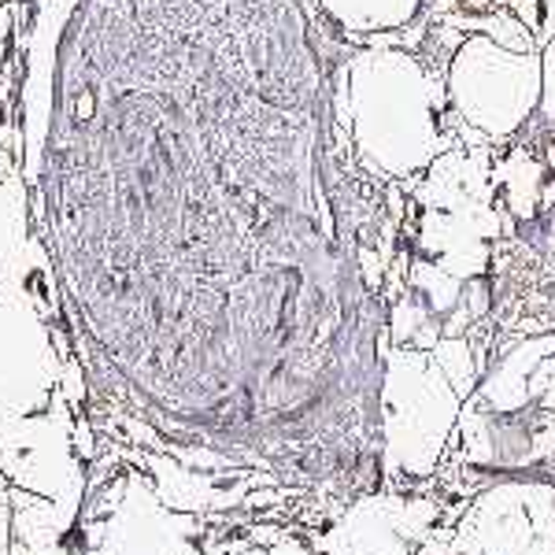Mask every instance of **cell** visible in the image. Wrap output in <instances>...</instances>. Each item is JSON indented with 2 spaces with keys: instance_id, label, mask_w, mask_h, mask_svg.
I'll return each mask as SVG.
<instances>
[{
  "instance_id": "obj_1",
  "label": "cell",
  "mask_w": 555,
  "mask_h": 555,
  "mask_svg": "<svg viewBox=\"0 0 555 555\" xmlns=\"http://www.w3.org/2000/svg\"><path fill=\"white\" fill-rule=\"evenodd\" d=\"M363 164L378 175H415L449 149L437 119L449 115L434 75L408 49H366L345 67Z\"/></svg>"
},
{
  "instance_id": "obj_2",
  "label": "cell",
  "mask_w": 555,
  "mask_h": 555,
  "mask_svg": "<svg viewBox=\"0 0 555 555\" xmlns=\"http://www.w3.org/2000/svg\"><path fill=\"white\" fill-rule=\"evenodd\" d=\"M452 112L489 141H507L541 107V52L500 49L470 34L449 64Z\"/></svg>"
},
{
  "instance_id": "obj_3",
  "label": "cell",
  "mask_w": 555,
  "mask_h": 555,
  "mask_svg": "<svg viewBox=\"0 0 555 555\" xmlns=\"http://www.w3.org/2000/svg\"><path fill=\"white\" fill-rule=\"evenodd\" d=\"M400 496H371L345 515L334 533L315 537V548L330 555H415L397 530Z\"/></svg>"
},
{
  "instance_id": "obj_4",
  "label": "cell",
  "mask_w": 555,
  "mask_h": 555,
  "mask_svg": "<svg viewBox=\"0 0 555 555\" xmlns=\"http://www.w3.org/2000/svg\"><path fill=\"white\" fill-rule=\"evenodd\" d=\"M434 363L441 366V374L449 378V385L460 397H467L474 389V382H478V363H474V345L467 337H441L437 341L434 352Z\"/></svg>"
},
{
  "instance_id": "obj_5",
  "label": "cell",
  "mask_w": 555,
  "mask_h": 555,
  "mask_svg": "<svg viewBox=\"0 0 555 555\" xmlns=\"http://www.w3.org/2000/svg\"><path fill=\"white\" fill-rule=\"evenodd\" d=\"M478 34H486L500 44V49H512V52H541L537 44V34L526 26L518 15H507V12H492L486 23L478 26Z\"/></svg>"
},
{
  "instance_id": "obj_6",
  "label": "cell",
  "mask_w": 555,
  "mask_h": 555,
  "mask_svg": "<svg viewBox=\"0 0 555 555\" xmlns=\"http://www.w3.org/2000/svg\"><path fill=\"white\" fill-rule=\"evenodd\" d=\"M541 115L555 127V38L541 49Z\"/></svg>"
},
{
  "instance_id": "obj_7",
  "label": "cell",
  "mask_w": 555,
  "mask_h": 555,
  "mask_svg": "<svg viewBox=\"0 0 555 555\" xmlns=\"http://www.w3.org/2000/svg\"><path fill=\"white\" fill-rule=\"evenodd\" d=\"M271 555H315V552H311L308 544H300L297 537H282V541L271 548Z\"/></svg>"
},
{
  "instance_id": "obj_8",
  "label": "cell",
  "mask_w": 555,
  "mask_h": 555,
  "mask_svg": "<svg viewBox=\"0 0 555 555\" xmlns=\"http://www.w3.org/2000/svg\"><path fill=\"white\" fill-rule=\"evenodd\" d=\"M526 555H555V537H537Z\"/></svg>"
},
{
  "instance_id": "obj_9",
  "label": "cell",
  "mask_w": 555,
  "mask_h": 555,
  "mask_svg": "<svg viewBox=\"0 0 555 555\" xmlns=\"http://www.w3.org/2000/svg\"><path fill=\"white\" fill-rule=\"evenodd\" d=\"M241 555H271V552H267V548H256V544H245V552H241Z\"/></svg>"
}]
</instances>
